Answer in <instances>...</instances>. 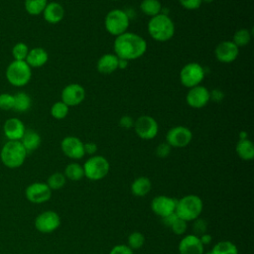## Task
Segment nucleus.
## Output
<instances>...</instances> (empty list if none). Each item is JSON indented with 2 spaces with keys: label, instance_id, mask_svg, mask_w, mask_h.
<instances>
[{
  "label": "nucleus",
  "instance_id": "11",
  "mask_svg": "<svg viewBox=\"0 0 254 254\" xmlns=\"http://www.w3.org/2000/svg\"><path fill=\"white\" fill-rule=\"evenodd\" d=\"M35 227L41 233H52L61 225V217L54 210H45L35 218Z\"/></svg>",
  "mask_w": 254,
  "mask_h": 254
},
{
  "label": "nucleus",
  "instance_id": "36",
  "mask_svg": "<svg viewBox=\"0 0 254 254\" xmlns=\"http://www.w3.org/2000/svg\"><path fill=\"white\" fill-rule=\"evenodd\" d=\"M14 106V94L11 93H0V109L4 111L12 110Z\"/></svg>",
  "mask_w": 254,
  "mask_h": 254
},
{
  "label": "nucleus",
  "instance_id": "30",
  "mask_svg": "<svg viewBox=\"0 0 254 254\" xmlns=\"http://www.w3.org/2000/svg\"><path fill=\"white\" fill-rule=\"evenodd\" d=\"M48 4V0H25L24 7L26 12L32 16L41 15Z\"/></svg>",
  "mask_w": 254,
  "mask_h": 254
},
{
  "label": "nucleus",
  "instance_id": "5",
  "mask_svg": "<svg viewBox=\"0 0 254 254\" xmlns=\"http://www.w3.org/2000/svg\"><path fill=\"white\" fill-rule=\"evenodd\" d=\"M7 81L16 87L27 85L32 78V68L25 61H12L5 71Z\"/></svg>",
  "mask_w": 254,
  "mask_h": 254
},
{
  "label": "nucleus",
  "instance_id": "24",
  "mask_svg": "<svg viewBox=\"0 0 254 254\" xmlns=\"http://www.w3.org/2000/svg\"><path fill=\"white\" fill-rule=\"evenodd\" d=\"M152 189V183L147 177H138L136 178L130 187L131 192L133 195L141 197L147 195Z\"/></svg>",
  "mask_w": 254,
  "mask_h": 254
},
{
  "label": "nucleus",
  "instance_id": "34",
  "mask_svg": "<svg viewBox=\"0 0 254 254\" xmlns=\"http://www.w3.org/2000/svg\"><path fill=\"white\" fill-rule=\"evenodd\" d=\"M29 47L27 46V44L23 43V42H19L16 43L13 48H12V57L14 59V61H25L28 53H29Z\"/></svg>",
  "mask_w": 254,
  "mask_h": 254
},
{
  "label": "nucleus",
  "instance_id": "20",
  "mask_svg": "<svg viewBox=\"0 0 254 254\" xmlns=\"http://www.w3.org/2000/svg\"><path fill=\"white\" fill-rule=\"evenodd\" d=\"M42 14L45 21L49 24H58L64 17V8L59 2H48Z\"/></svg>",
  "mask_w": 254,
  "mask_h": 254
},
{
  "label": "nucleus",
  "instance_id": "23",
  "mask_svg": "<svg viewBox=\"0 0 254 254\" xmlns=\"http://www.w3.org/2000/svg\"><path fill=\"white\" fill-rule=\"evenodd\" d=\"M20 142L22 143L25 150L29 154V153L36 151L40 147L42 139H41L40 134L37 131H35L33 129H26Z\"/></svg>",
  "mask_w": 254,
  "mask_h": 254
},
{
  "label": "nucleus",
  "instance_id": "32",
  "mask_svg": "<svg viewBox=\"0 0 254 254\" xmlns=\"http://www.w3.org/2000/svg\"><path fill=\"white\" fill-rule=\"evenodd\" d=\"M251 38H252L251 32H250L248 29L243 28V29L237 30V31L234 33L232 42H233L238 48H241V47L247 46V45L250 43Z\"/></svg>",
  "mask_w": 254,
  "mask_h": 254
},
{
  "label": "nucleus",
  "instance_id": "45",
  "mask_svg": "<svg viewBox=\"0 0 254 254\" xmlns=\"http://www.w3.org/2000/svg\"><path fill=\"white\" fill-rule=\"evenodd\" d=\"M199 240H200L201 244H202L203 246H205V245L210 244V242H211V240H212V237H211L210 234H208V233L206 232V233H204V234H202V235L199 236Z\"/></svg>",
  "mask_w": 254,
  "mask_h": 254
},
{
  "label": "nucleus",
  "instance_id": "17",
  "mask_svg": "<svg viewBox=\"0 0 254 254\" xmlns=\"http://www.w3.org/2000/svg\"><path fill=\"white\" fill-rule=\"evenodd\" d=\"M177 199L168 195H157L151 201V209L161 218L175 212Z\"/></svg>",
  "mask_w": 254,
  "mask_h": 254
},
{
  "label": "nucleus",
  "instance_id": "25",
  "mask_svg": "<svg viewBox=\"0 0 254 254\" xmlns=\"http://www.w3.org/2000/svg\"><path fill=\"white\" fill-rule=\"evenodd\" d=\"M235 151L237 156L243 161H251L254 158V145L248 138L239 139L236 144Z\"/></svg>",
  "mask_w": 254,
  "mask_h": 254
},
{
  "label": "nucleus",
  "instance_id": "33",
  "mask_svg": "<svg viewBox=\"0 0 254 254\" xmlns=\"http://www.w3.org/2000/svg\"><path fill=\"white\" fill-rule=\"evenodd\" d=\"M69 111V107L64 103L62 100L55 102L51 107V115L57 120L64 119Z\"/></svg>",
  "mask_w": 254,
  "mask_h": 254
},
{
  "label": "nucleus",
  "instance_id": "46",
  "mask_svg": "<svg viewBox=\"0 0 254 254\" xmlns=\"http://www.w3.org/2000/svg\"><path fill=\"white\" fill-rule=\"evenodd\" d=\"M222 98H223V94H222V92H221L220 90L215 89V90H212V91L210 92V100L213 99V100L219 101V100H221Z\"/></svg>",
  "mask_w": 254,
  "mask_h": 254
},
{
  "label": "nucleus",
  "instance_id": "10",
  "mask_svg": "<svg viewBox=\"0 0 254 254\" xmlns=\"http://www.w3.org/2000/svg\"><path fill=\"white\" fill-rule=\"evenodd\" d=\"M192 140V132L186 126H175L166 134V142L172 148H185Z\"/></svg>",
  "mask_w": 254,
  "mask_h": 254
},
{
  "label": "nucleus",
  "instance_id": "29",
  "mask_svg": "<svg viewBox=\"0 0 254 254\" xmlns=\"http://www.w3.org/2000/svg\"><path fill=\"white\" fill-rule=\"evenodd\" d=\"M208 254H238V248L233 242L223 240L217 242Z\"/></svg>",
  "mask_w": 254,
  "mask_h": 254
},
{
  "label": "nucleus",
  "instance_id": "14",
  "mask_svg": "<svg viewBox=\"0 0 254 254\" xmlns=\"http://www.w3.org/2000/svg\"><path fill=\"white\" fill-rule=\"evenodd\" d=\"M187 104L194 109L204 107L210 101V91L203 85H196L189 88L186 95Z\"/></svg>",
  "mask_w": 254,
  "mask_h": 254
},
{
  "label": "nucleus",
  "instance_id": "48",
  "mask_svg": "<svg viewBox=\"0 0 254 254\" xmlns=\"http://www.w3.org/2000/svg\"><path fill=\"white\" fill-rule=\"evenodd\" d=\"M246 138H248L247 133L244 132V131H241V132L239 133V139H246Z\"/></svg>",
  "mask_w": 254,
  "mask_h": 254
},
{
  "label": "nucleus",
  "instance_id": "38",
  "mask_svg": "<svg viewBox=\"0 0 254 254\" xmlns=\"http://www.w3.org/2000/svg\"><path fill=\"white\" fill-rule=\"evenodd\" d=\"M170 228L176 235H183L188 229V222L178 217Z\"/></svg>",
  "mask_w": 254,
  "mask_h": 254
},
{
  "label": "nucleus",
  "instance_id": "31",
  "mask_svg": "<svg viewBox=\"0 0 254 254\" xmlns=\"http://www.w3.org/2000/svg\"><path fill=\"white\" fill-rule=\"evenodd\" d=\"M66 183V178L64 177V173L56 172L53 173L47 180V185L52 190H58L64 188V186Z\"/></svg>",
  "mask_w": 254,
  "mask_h": 254
},
{
  "label": "nucleus",
  "instance_id": "49",
  "mask_svg": "<svg viewBox=\"0 0 254 254\" xmlns=\"http://www.w3.org/2000/svg\"><path fill=\"white\" fill-rule=\"evenodd\" d=\"M214 0H201V2H204V3H211L213 2Z\"/></svg>",
  "mask_w": 254,
  "mask_h": 254
},
{
  "label": "nucleus",
  "instance_id": "18",
  "mask_svg": "<svg viewBox=\"0 0 254 254\" xmlns=\"http://www.w3.org/2000/svg\"><path fill=\"white\" fill-rule=\"evenodd\" d=\"M26 131L23 121L17 117L8 118L3 125V133L10 141H20Z\"/></svg>",
  "mask_w": 254,
  "mask_h": 254
},
{
  "label": "nucleus",
  "instance_id": "1",
  "mask_svg": "<svg viewBox=\"0 0 254 254\" xmlns=\"http://www.w3.org/2000/svg\"><path fill=\"white\" fill-rule=\"evenodd\" d=\"M147 42L140 35L132 32H125L115 37L113 43L114 54L128 62L141 58L147 51Z\"/></svg>",
  "mask_w": 254,
  "mask_h": 254
},
{
  "label": "nucleus",
  "instance_id": "40",
  "mask_svg": "<svg viewBox=\"0 0 254 254\" xmlns=\"http://www.w3.org/2000/svg\"><path fill=\"white\" fill-rule=\"evenodd\" d=\"M179 3L187 10H196L202 4L201 0H179Z\"/></svg>",
  "mask_w": 254,
  "mask_h": 254
},
{
  "label": "nucleus",
  "instance_id": "16",
  "mask_svg": "<svg viewBox=\"0 0 254 254\" xmlns=\"http://www.w3.org/2000/svg\"><path fill=\"white\" fill-rule=\"evenodd\" d=\"M239 55V48L232 41H222L215 47L214 56L219 63H233Z\"/></svg>",
  "mask_w": 254,
  "mask_h": 254
},
{
  "label": "nucleus",
  "instance_id": "22",
  "mask_svg": "<svg viewBox=\"0 0 254 254\" xmlns=\"http://www.w3.org/2000/svg\"><path fill=\"white\" fill-rule=\"evenodd\" d=\"M49 54L48 52L41 47H36L29 50L28 56L25 62L29 64L31 68L33 67H41L48 63Z\"/></svg>",
  "mask_w": 254,
  "mask_h": 254
},
{
  "label": "nucleus",
  "instance_id": "13",
  "mask_svg": "<svg viewBox=\"0 0 254 254\" xmlns=\"http://www.w3.org/2000/svg\"><path fill=\"white\" fill-rule=\"evenodd\" d=\"M85 89L79 83H69L64 86L61 93V100L68 107L79 105L85 98Z\"/></svg>",
  "mask_w": 254,
  "mask_h": 254
},
{
  "label": "nucleus",
  "instance_id": "3",
  "mask_svg": "<svg viewBox=\"0 0 254 254\" xmlns=\"http://www.w3.org/2000/svg\"><path fill=\"white\" fill-rule=\"evenodd\" d=\"M203 202L196 194H187L177 200L175 213L187 222L198 218L202 212Z\"/></svg>",
  "mask_w": 254,
  "mask_h": 254
},
{
  "label": "nucleus",
  "instance_id": "12",
  "mask_svg": "<svg viewBox=\"0 0 254 254\" xmlns=\"http://www.w3.org/2000/svg\"><path fill=\"white\" fill-rule=\"evenodd\" d=\"M52 190L46 183L36 182L29 185L25 190L26 198L32 203H44L52 196Z\"/></svg>",
  "mask_w": 254,
  "mask_h": 254
},
{
  "label": "nucleus",
  "instance_id": "47",
  "mask_svg": "<svg viewBox=\"0 0 254 254\" xmlns=\"http://www.w3.org/2000/svg\"><path fill=\"white\" fill-rule=\"evenodd\" d=\"M128 64H129L128 61L119 59V62H118V69H125V68L128 66Z\"/></svg>",
  "mask_w": 254,
  "mask_h": 254
},
{
  "label": "nucleus",
  "instance_id": "4",
  "mask_svg": "<svg viewBox=\"0 0 254 254\" xmlns=\"http://www.w3.org/2000/svg\"><path fill=\"white\" fill-rule=\"evenodd\" d=\"M27 151L20 141L8 140L1 148L0 160L9 169L20 168L27 158Z\"/></svg>",
  "mask_w": 254,
  "mask_h": 254
},
{
  "label": "nucleus",
  "instance_id": "15",
  "mask_svg": "<svg viewBox=\"0 0 254 254\" xmlns=\"http://www.w3.org/2000/svg\"><path fill=\"white\" fill-rule=\"evenodd\" d=\"M83 142L76 136H66L61 142V150L67 158L79 160L84 157Z\"/></svg>",
  "mask_w": 254,
  "mask_h": 254
},
{
  "label": "nucleus",
  "instance_id": "39",
  "mask_svg": "<svg viewBox=\"0 0 254 254\" xmlns=\"http://www.w3.org/2000/svg\"><path fill=\"white\" fill-rule=\"evenodd\" d=\"M171 151H172V147L167 142H163L156 147L155 153L158 158L164 159V158H167L171 154Z\"/></svg>",
  "mask_w": 254,
  "mask_h": 254
},
{
  "label": "nucleus",
  "instance_id": "27",
  "mask_svg": "<svg viewBox=\"0 0 254 254\" xmlns=\"http://www.w3.org/2000/svg\"><path fill=\"white\" fill-rule=\"evenodd\" d=\"M32 105V99L30 95L24 91H19L14 94V106L13 110L17 112H26Z\"/></svg>",
  "mask_w": 254,
  "mask_h": 254
},
{
  "label": "nucleus",
  "instance_id": "26",
  "mask_svg": "<svg viewBox=\"0 0 254 254\" xmlns=\"http://www.w3.org/2000/svg\"><path fill=\"white\" fill-rule=\"evenodd\" d=\"M140 10L143 14L152 18L162 13L163 6L160 0H142L140 3Z\"/></svg>",
  "mask_w": 254,
  "mask_h": 254
},
{
  "label": "nucleus",
  "instance_id": "19",
  "mask_svg": "<svg viewBox=\"0 0 254 254\" xmlns=\"http://www.w3.org/2000/svg\"><path fill=\"white\" fill-rule=\"evenodd\" d=\"M204 246L201 244L199 237L194 234L184 236L179 243L180 254H203Z\"/></svg>",
  "mask_w": 254,
  "mask_h": 254
},
{
  "label": "nucleus",
  "instance_id": "35",
  "mask_svg": "<svg viewBox=\"0 0 254 254\" xmlns=\"http://www.w3.org/2000/svg\"><path fill=\"white\" fill-rule=\"evenodd\" d=\"M128 246L134 251L140 249L145 243V236L140 231H133L128 236Z\"/></svg>",
  "mask_w": 254,
  "mask_h": 254
},
{
  "label": "nucleus",
  "instance_id": "21",
  "mask_svg": "<svg viewBox=\"0 0 254 254\" xmlns=\"http://www.w3.org/2000/svg\"><path fill=\"white\" fill-rule=\"evenodd\" d=\"M119 58L115 54H104L101 56L97 63V71L101 74H111L118 69Z\"/></svg>",
  "mask_w": 254,
  "mask_h": 254
},
{
  "label": "nucleus",
  "instance_id": "42",
  "mask_svg": "<svg viewBox=\"0 0 254 254\" xmlns=\"http://www.w3.org/2000/svg\"><path fill=\"white\" fill-rule=\"evenodd\" d=\"M134 122H135V120L130 115H123L119 119L118 124L120 127H122L124 129H131L134 126Z\"/></svg>",
  "mask_w": 254,
  "mask_h": 254
},
{
  "label": "nucleus",
  "instance_id": "2",
  "mask_svg": "<svg viewBox=\"0 0 254 254\" xmlns=\"http://www.w3.org/2000/svg\"><path fill=\"white\" fill-rule=\"evenodd\" d=\"M151 38L157 42H168L175 35V23L168 14L161 13L152 17L147 25Z\"/></svg>",
  "mask_w": 254,
  "mask_h": 254
},
{
  "label": "nucleus",
  "instance_id": "50",
  "mask_svg": "<svg viewBox=\"0 0 254 254\" xmlns=\"http://www.w3.org/2000/svg\"><path fill=\"white\" fill-rule=\"evenodd\" d=\"M112 1H119V0H112Z\"/></svg>",
  "mask_w": 254,
  "mask_h": 254
},
{
  "label": "nucleus",
  "instance_id": "6",
  "mask_svg": "<svg viewBox=\"0 0 254 254\" xmlns=\"http://www.w3.org/2000/svg\"><path fill=\"white\" fill-rule=\"evenodd\" d=\"M84 177L90 181H100L104 179L110 170L108 160L100 155L90 156L82 165Z\"/></svg>",
  "mask_w": 254,
  "mask_h": 254
},
{
  "label": "nucleus",
  "instance_id": "28",
  "mask_svg": "<svg viewBox=\"0 0 254 254\" xmlns=\"http://www.w3.org/2000/svg\"><path fill=\"white\" fill-rule=\"evenodd\" d=\"M64 175L67 180L72 181V182H77L84 177L83 167H82V165L75 163V162L69 163L66 165Z\"/></svg>",
  "mask_w": 254,
  "mask_h": 254
},
{
  "label": "nucleus",
  "instance_id": "9",
  "mask_svg": "<svg viewBox=\"0 0 254 254\" xmlns=\"http://www.w3.org/2000/svg\"><path fill=\"white\" fill-rule=\"evenodd\" d=\"M133 128L137 136L143 140H152L159 132L158 122L150 115L139 116L135 120Z\"/></svg>",
  "mask_w": 254,
  "mask_h": 254
},
{
  "label": "nucleus",
  "instance_id": "8",
  "mask_svg": "<svg viewBox=\"0 0 254 254\" xmlns=\"http://www.w3.org/2000/svg\"><path fill=\"white\" fill-rule=\"evenodd\" d=\"M205 76L204 68L198 63H189L180 71V81L188 88L199 85Z\"/></svg>",
  "mask_w": 254,
  "mask_h": 254
},
{
  "label": "nucleus",
  "instance_id": "43",
  "mask_svg": "<svg viewBox=\"0 0 254 254\" xmlns=\"http://www.w3.org/2000/svg\"><path fill=\"white\" fill-rule=\"evenodd\" d=\"M83 148H84V153L85 155H89V156H93L96 154L97 152V145L93 142H87L83 144Z\"/></svg>",
  "mask_w": 254,
  "mask_h": 254
},
{
  "label": "nucleus",
  "instance_id": "7",
  "mask_svg": "<svg viewBox=\"0 0 254 254\" xmlns=\"http://www.w3.org/2000/svg\"><path fill=\"white\" fill-rule=\"evenodd\" d=\"M130 25L128 14L121 9L110 10L104 19L105 30L112 36H119L127 32Z\"/></svg>",
  "mask_w": 254,
  "mask_h": 254
},
{
  "label": "nucleus",
  "instance_id": "44",
  "mask_svg": "<svg viewBox=\"0 0 254 254\" xmlns=\"http://www.w3.org/2000/svg\"><path fill=\"white\" fill-rule=\"evenodd\" d=\"M177 218H178L177 214H176L175 212H173V213H171V214H169V215H167V216L162 217V222H163V224H164L165 226L171 227L172 224L175 222V220H176Z\"/></svg>",
  "mask_w": 254,
  "mask_h": 254
},
{
  "label": "nucleus",
  "instance_id": "41",
  "mask_svg": "<svg viewBox=\"0 0 254 254\" xmlns=\"http://www.w3.org/2000/svg\"><path fill=\"white\" fill-rule=\"evenodd\" d=\"M109 254H134L133 250L126 244H117L113 246Z\"/></svg>",
  "mask_w": 254,
  "mask_h": 254
},
{
  "label": "nucleus",
  "instance_id": "37",
  "mask_svg": "<svg viewBox=\"0 0 254 254\" xmlns=\"http://www.w3.org/2000/svg\"><path fill=\"white\" fill-rule=\"evenodd\" d=\"M192 230H193V233L194 235L196 236H200L204 233H206V230H207V223L204 219L202 218H196L193 220V223H192Z\"/></svg>",
  "mask_w": 254,
  "mask_h": 254
}]
</instances>
